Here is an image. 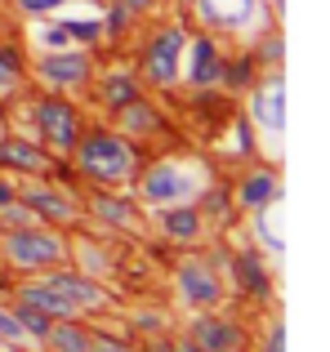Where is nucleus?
Here are the masks:
<instances>
[{"instance_id": "obj_29", "label": "nucleus", "mask_w": 330, "mask_h": 352, "mask_svg": "<svg viewBox=\"0 0 330 352\" xmlns=\"http://www.w3.org/2000/svg\"><path fill=\"white\" fill-rule=\"evenodd\" d=\"M9 206H18V179L0 170V214H5Z\"/></svg>"}, {"instance_id": "obj_16", "label": "nucleus", "mask_w": 330, "mask_h": 352, "mask_svg": "<svg viewBox=\"0 0 330 352\" xmlns=\"http://www.w3.org/2000/svg\"><path fill=\"white\" fill-rule=\"evenodd\" d=\"M183 339H188L192 348H201V352H245V330H241V321L223 317L219 308L197 312V317L188 321V330H183Z\"/></svg>"}, {"instance_id": "obj_18", "label": "nucleus", "mask_w": 330, "mask_h": 352, "mask_svg": "<svg viewBox=\"0 0 330 352\" xmlns=\"http://www.w3.org/2000/svg\"><path fill=\"white\" fill-rule=\"evenodd\" d=\"M152 228L170 241V245H201L210 232L206 214L197 210V201H183V206H161V210H148Z\"/></svg>"}, {"instance_id": "obj_30", "label": "nucleus", "mask_w": 330, "mask_h": 352, "mask_svg": "<svg viewBox=\"0 0 330 352\" xmlns=\"http://www.w3.org/2000/svg\"><path fill=\"white\" fill-rule=\"evenodd\" d=\"M121 5H125V9H130V14H134V18L143 23V18L161 14V5H165V0H121Z\"/></svg>"}, {"instance_id": "obj_36", "label": "nucleus", "mask_w": 330, "mask_h": 352, "mask_svg": "<svg viewBox=\"0 0 330 352\" xmlns=\"http://www.w3.org/2000/svg\"><path fill=\"white\" fill-rule=\"evenodd\" d=\"M0 348H5V344H0Z\"/></svg>"}, {"instance_id": "obj_4", "label": "nucleus", "mask_w": 330, "mask_h": 352, "mask_svg": "<svg viewBox=\"0 0 330 352\" xmlns=\"http://www.w3.org/2000/svg\"><path fill=\"white\" fill-rule=\"evenodd\" d=\"M183 41H188V23L183 18H157V23L143 27L139 50H134V67H130L143 89H157V94L179 89Z\"/></svg>"}, {"instance_id": "obj_3", "label": "nucleus", "mask_w": 330, "mask_h": 352, "mask_svg": "<svg viewBox=\"0 0 330 352\" xmlns=\"http://www.w3.org/2000/svg\"><path fill=\"white\" fill-rule=\"evenodd\" d=\"M18 103L27 107V129H18V134H32L45 152L58 156V161L67 165L72 147H76L80 129H85V112H80V103L72 94H54V89H36V94L23 89Z\"/></svg>"}, {"instance_id": "obj_7", "label": "nucleus", "mask_w": 330, "mask_h": 352, "mask_svg": "<svg viewBox=\"0 0 330 352\" xmlns=\"http://www.w3.org/2000/svg\"><path fill=\"white\" fill-rule=\"evenodd\" d=\"M192 18L228 45H250L268 23H277V9L272 0H192Z\"/></svg>"}, {"instance_id": "obj_25", "label": "nucleus", "mask_w": 330, "mask_h": 352, "mask_svg": "<svg viewBox=\"0 0 330 352\" xmlns=\"http://www.w3.org/2000/svg\"><path fill=\"white\" fill-rule=\"evenodd\" d=\"M130 23H139V18H134L121 0H112V5H107V18H103V41H112V45L116 41H130V32H134Z\"/></svg>"}, {"instance_id": "obj_8", "label": "nucleus", "mask_w": 330, "mask_h": 352, "mask_svg": "<svg viewBox=\"0 0 330 352\" xmlns=\"http://www.w3.org/2000/svg\"><path fill=\"white\" fill-rule=\"evenodd\" d=\"M94 72H98V58L85 45H63V50L27 54V80H32L36 89H54V94H85Z\"/></svg>"}, {"instance_id": "obj_19", "label": "nucleus", "mask_w": 330, "mask_h": 352, "mask_svg": "<svg viewBox=\"0 0 330 352\" xmlns=\"http://www.w3.org/2000/svg\"><path fill=\"white\" fill-rule=\"evenodd\" d=\"M85 94H89V103H98V112H103V116H112V112H121L125 103H134L139 94H148V89L139 85L134 72H103V67H98Z\"/></svg>"}, {"instance_id": "obj_21", "label": "nucleus", "mask_w": 330, "mask_h": 352, "mask_svg": "<svg viewBox=\"0 0 330 352\" xmlns=\"http://www.w3.org/2000/svg\"><path fill=\"white\" fill-rule=\"evenodd\" d=\"M23 89H32V80H27V50H23V36H0V103L18 98Z\"/></svg>"}, {"instance_id": "obj_5", "label": "nucleus", "mask_w": 330, "mask_h": 352, "mask_svg": "<svg viewBox=\"0 0 330 352\" xmlns=\"http://www.w3.org/2000/svg\"><path fill=\"white\" fill-rule=\"evenodd\" d=\"M72 258V245L58 228L50 223H14V228H0V263L18 276H32V272H45L54 263H67Z\"/></svg>"}, {"instance_id": "obj_32", "label": "nucleus", "mask_w": 330, "mask_h": 352, "mask_svg": "<svg viewBox=\"0 0 330 352\" xmlns=\"http://www.w3.org/2000/svg\"><path fill=\"white\" fill-rule=\"evenodd\" d=\"M130 352H165L161 344H139V348H130Z\"/></svg>"}, {"instance_id": "obj_2", "label": "nucleus", "mask_w": 330, "mask_h": 352, "mask_svg": "<svg viewBox=\"0 0 330 352\" xmlns=\"http://www.w3.org/2000/svg\"><path fill=\"white\" fill-rule=\"evenodd\" d=\"M143 152L112 125V120H94L80 129L76 147L67 156V170L76 174L85 188H130L134 170H139Z\"/></svg>"}, {"instance_id": "obj_1", "label": "nucleus", "mask_w": 330, "mask_h": 352, "mask_svg": "<svg viewBox=\"0 0 330 352\" xmlns=\"http://www.w3.org/2000/svg\"><path fill=\"white\" fill-rule=\"evenodd\" d=\"M219 179V165L210 161L206 152L197 147H174V152H157V156H143L139 170H134V201L148 210L161 206H183V201H197L210 183Z\"/></svg>"}, {"instance_id": "obj_9", "label": "nucleus", "mask_w": 330, "mask_h": 352, "mask_svg": "<svg viewBox=\"0 0 330 352\" xmlns=\"http://www.w3.org/2000/svg\"><path fill=\"white\" fill-rule=\"evenodd\" d=\"M228 54H232V45L223 36L206 32V27H188L183 58H179V85L183 89H223Z\"/></svg>"}, {"instance_id": "obj_26", "label": "nucleus", "mask_w": 330, "mask_h": 352, "mask_svg": "<svg viewBox=\"0 0 330 352\" xmlns=\"http://www.w3.org/2000/svg\"><path fill=\"white\" fill-rule=\"evenodd\" d=\"M9 5H14L23 18H54L67 0H9Z\"/></svg>"}, {"instance_id": "obj_12", "label": "nucleus", "mask_w": 330, "mask_h": 352, "mask_svg": "<svg viewBox=\"0 0 330 352\" xmlns=\"http://www.w3.org/2000/svg\"><path fill=\"white\" fill-rule=\"evenodd\" d=\"M228 192H232L236 214H250V219L268 214V210L281 201V165L263 161V156H250V165L236 174V183H228Z\"/></svg>"}, {"instance_id": "obj_33", "label": "nucleus", "mask_w": 330, "mask_h": 352, "mask_svg": "<svg viewBox=\"0 0 330 352\" xmlns=\"http://www.w3.org/2000/svg\"><path fill=\"white\" fill-rule=\"evenodd\" d=\"M0 352H23V348H0Z\"/></svg>"}, {"instance_id": "obj_10", "label": "nucleus", "mask_w": 330, "mask_h": 352, "mask_svg": "<svg viewBox=\"0 0 330 352\" xmlns=\"http://www.w3.org/2000/svg\"><path fill=\"white\" fill-rule=\"evenodd\" d=\"M36 276H41L45 285H54V290H58L80 317H103V312L116 303L112 285H103L94 272H85V267H72V258H67V263L45 267V272H36Z\"/></svg>"}, {"instance_id": "obj_28", "label": "nucleus", "mask_w": 330, "mask_h": 352, "mask_svg": "<svg viewBox=\"0 0 330 352\" xmlns=\"http://www.w3.org/2000/svg\"><path fill=\"white\" fill-rule=\"evenodd\" d=\"M134 344H125V339L116 335H103V330H89V352H130Z\"/></svg>"}, {"instance_id": "obj_35", "label": "nucleus", "mask_w": 330, "mask_h": 352, "mask_svg": "<svg viewBox=\"0 0 330 352\" xmlns=\"http://www.w3.org/2000/svg\"><path fill=\"white\" fill-rule=\"evenodd\" d=\"M0 36H5V23H0Z\"/></svg>"}, {"instance_id": "obj_31", "label": "nucleus", "mask_w": 330, "mask_h": 352, "mask_svg": "<svg viewBox=\"0 0 330 352\" xmlns=\"http://www.w3.org/2000/svg\"><path fill=\"white\" fill-rule=\"evenodd\" d=\"M165 352H201V348H192L188 339H179V344H170V348H165Z\"/></svg>"}, {"instance_id": "obj_22", "label": "nucleus", "mask_w": 330, "mask_h": 352, "mask_svg": "<svg viewBox=\"0 0 330 352\" xmlns=\"http://www.w3.org/2000/svg\"><path fill=\"white\" fill-rule=\"evenodd\" d=\"M45 348H50V352H89V326H85V317L54 321L50 335H45Z\"/></svg>"}, {"instance_id": "obj_11", "label": "nucleus", "mask_w": 330, "mask_h": 352, "mask_svg": "<svg viewBox=\"0 0 330 352\" xmlns=\"http://www.w3.org/2000/svg\"><path fill=\"white\" fill-rule=\"evenodd\" d=\"M223 294H228V285L210 258L188 254L174 263V299H179V308H188V312L223 308Z\"/></svg>"}, {"instance_id": "obj_24", "label": "nucleus", "mask_w": 330, "mask_h": 352, "mask_svg": "<svg viewBox=\"0 0 330 352\" xmlns=\"http://www.w3.org/2000/svg\"><path fill=\"white\" fill-rule=\"evenodd\" d=\"M9 308H14L18 326L27 330V339H32V344H45V335H50L54 317H45V312H41V308H32V303H14V299H9Z\"/></svg>"}, {"instance_id": "obj_34", "label": "nucleus", "mask_w": 330, "mask_h": 352, "mask_svg": "<svg viewBox=\"0 0 330 352\" xmlns=\"http://www.w3.org/2000/svg\"><path fill=\"white\" fill-rule=\"evenodd\" d=\"M272 9H281V0H272Z\"/></svg>"}, {"instance_id": "obj_14", "label": "nucleus", "mask_w": 330, "mask_h": 352, "mask_svg": "<svg viewBox=\"0 0 330 352\" xmlns=\"http://www.w3.org/2000/svg\"><path fill=\"white\" fill-rule=\"evenodd\" d=\"M0 170L14 174V179H54L67 165L58 156H50L32 134H14V129H0Z\"/></svg>"}, {"instance_id": "obj_17", "label": "nucleus", "mask_w": 330, "mask_h": 352, "mask_svg": "<svg viewBox=\"0 0 330 352\" xmlns=\"http://www.w3.org/2000/svg\"><path fill=\"white\" fill-rule=\"evenodd\" d=\"M80 210H89L98 223L121 228V232H139L143 228V206L134 201L130 188H89Z\"/></svg>"}, {"instance_id": "obj_23", "label": "nucleus", "mask_w": 330, "mask_h": 352, "mask_svg": "<svg viewBox=\"0 0 330 352\" xmlns=\"http://www.w3.org/2000/svg\"><path fill=\"white\" fill-rule=\"evenodd\" d=\"M245 50L254 54L259 67H281V63H286V32H281V23H268L250 45H245Z\"/></svg>"}, {"instance_id": "obj_13", "label": "nucleus", "mask_w": 330, "mask_h": 352, "mask_svg": "<svg viewBox=\"0 0 330 352\" xmlns=\"http://www.w3.org/2000/svg\"><path fill=\"white\" fill-rule=\"evenodd\" d=\"M18 206H27V214L36 223H50V228H72L80 223V197L63 192L54 179H18Z\"/></svg>"}, {"instance_id": "obj_6", "label": "nucleus", "mask_w": 330, "mask_h": 352, "mask_svg": "<svg viewBox=\"0 0 330 352\" xmlns=\"http://www.w3.org/2000/svg\"><path fill=\"white\" fill-rule=\"evenodd\" d=\"M245 107V125H250L254 134V147H259V138H268L272 143V161H277L281 152V134H286V72L281 67H259L254 72V80L241 89Z\"/></svg>"}, {"instance_id": "obj_20", "label": "nucleus", "mask_w": 330, "mask_h": 352, "mask_svg": "<svg viewBox=\"0 0 330 352\" xmlns=\"http://www.w3.org/2000/svg\"><path fill=\"white\" fill-rule=\"evenodd\" d=\"M228 272H232L236 290H241L245 299H259V303L272 299V267H268V258H263L259 250H236Z\"/></svg>"}, {"instance_id": "obj_15", "label": "nucleus", "mask_w": 330, "mask_h": 352, "mask_svg": "<svg viewBox=\"0 0 330 352\" xmlns=\"http://www.w3.org/2000/svg\"><path fill=\"white\" fill-rule=\"evenodd\" d=\"M107 120H112V125L121 129L134 147H139V143H152V138H157V143H170V138H174V125L165 120V112L152 103L148 94H139L134 103H125L121 112H112Z\"/></svg>"}, {"instance_id": "obj_27", "label": "nucleus", "mask_w": 330, "mask_h": 352, "mask_svg": "<svg viewBox=\"0 0 330 352\" xmlns=\"http://www.w3.org/2000/svg\"><path fill=\"white\" fill-rule=\"evenodd\" d=\"M263 352H286V321L272 312L268 317V335H263Z\"/></svg>"}]
</instances>
